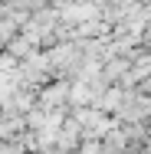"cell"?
I'll return each mask as SVG.
<instances>
[{"label": "cell", "mask_w": 151, "mask_h": 154, "mask_svg": "<svg viewBox=\"0 0 151 154\" xmlns=\"http://www.w3.org/2000/svg\"><path fill=\"white\" fill-rule=\"evenodd\" d=\"M66 105H69V82L66 79H53L49 85H43L36 92L39 112H66Z\"/></svg>", "instance_id": "2"}, {"label": "cell", "mask_w": 151, "mask_h": 154, "mask_svg": "<svg viewBox=\"0 0 151 154\" xmlns=\"http://www.w3.org/2000/svg\"><path fill=\"white\" fill-rule=\"evenodd\" d=\"M145 131H148V141H151V118H148V125H145Z\"/></svg>", "instance_id": "3"}, {"label": "cell", "mask_w": 151, "mask_h": 154, "mask_svg": "<svg viewBox=\"0 0 151 154\" xmlns=\"http://www.w3.org/2000/svg\"><path fill=\"white\" fill-rule=\"evenodd\" d=\"M118 125H148L151 118V98L141 89H128L125 98H121L118 112H115Z\"/></svg>", "instance_id": "1"}]
</instances>
